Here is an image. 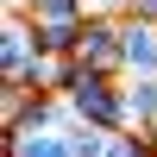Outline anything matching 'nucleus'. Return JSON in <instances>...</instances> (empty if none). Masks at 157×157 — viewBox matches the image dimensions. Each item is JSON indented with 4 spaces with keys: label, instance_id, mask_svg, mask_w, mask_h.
Returning <instances> with one entry per match:
<instances>
[{
    "label": "nucleus",
    "instance_id": "nucleus-13",
    "mask_svg": "<svg viewBox=\"0 0 157 157\" xmlns=\"http://www.w3.org/2000/svg\"><path fill=\"white\" fill-rule=\"evenodd\" d=\"M132 13H138V19H151V25H157V0H132Z\"/></svg>",
    "mask_w": 157,
    "mask_h": 157
},
{
    "label": "nucleus",
    "instance_id": "nucleus-12",
    "mask_svg": "<svg viewBox=\"0 0 157 157\" xmlns=\"http://www.w3.org/2000/svg\"><path fill=\"white\" fill-rule=\"evenodd\" d=\"M132 145H138V132H113V145H107V157H132Z\"/></svg>",
    "mask_w": 157,
    "mask_h": 157
},
{
    "label": "nucleus",
    "instance_id": "nucleus-8",
    "mask_svg": "<svg viewBox=\"0 0 157 157\" xmlns=\"http://www.w3.org/2000/svg\"><path fill=\"white\" fill-rule=\"evenodd\" d=\"M32 25H38V50L75 57V50H82V32H88V13H75V19H32Z\"/></svg>",
    "mask_w": 157,
    "mask_h": 157
},
{
    "label": "nucleus",
    "instance_id": "nucleus-5",
    "mask_svg": "<svg viewBox=\"0 0 157 157\" xmlns=\"http://www.w3.org/2000/svg\"><path fill=\"white\" fill-rule=\"evenodd\" d=\"M75 126H38V132H6V157H75Z\"/></svg>",
    "mask_w": 157,
    "mask_h": 157
},
{
    "label": "nucleus",
    "instance_id": "nucleus-7",
    "mask_svg": "<svg viewBox=\"0 0 157 157\" xmlns=\"http://www.w3.org/2000/svg\"><path fill=\"white\" fill-rule=\"evenodd\" d=\"M75 75H82V57H63V50H38V63L25 69V88H50V94H69Z\"/></svg>",
    "mask_w": 157,
    "mask_h": 157
},
{
    "label": "nucleus",
    "instance_id": "nucleus-11",
    "mask_svg": "<svg viewBox=\"0 0 157 157\" xmlns=\"http://www.w3.org/2000/svg\"><path fill=\"white\" fill-rule=\"evenodd\" d=\"M88 13H107V19H126V13H132V0H88Z\"/></svg>",
    "mask_w": 157,
    "mask_h": 157
},
{
    "label": "nucleus",
    "instance_id": "nucleus-3",
    "mask_svg": "<svg viewBox=\"0 0 157 157\" xmlns=\"http://www.w3.org/2000/svg\"><path fill=\"white\" fill-rule=\"evenodd\" d=\"M75 57L88 69H107V75H126V38H120V19L107 13H88V32H82V50Z\"/></svg>",
    "mask_w": 157,
    "mask_h": 157
},
{
    "label": "nucleus",
    "instance_id": "nucleus-4",
    "mask_svg": "<svg viewBox=\"0 0 157 157\" xmlns=\"http://www.w3.org/2000/svg\"><path fill=\"white\" fill-rule=\"evenodd\" d=\"M32 63H38V25H32V13H6V25H0V75L6 82H25Z\"/></svg>",
    "mask_w": 157,
    "mask_h": 157
},
{
    "label": "nucleus",
    "instance_id": "nucleus-6",
    "mask_svg": "<svg viewBox=\"0 0 157 157\" xmlns=\"http://www.w3.org/2000/svg\"><path fill=\"white\" fill-rule=\"evenodd\" d=\"M120 38H126V75H157V25L138 19V13H126Z\"/></svg>",
    "mask_w": 157,
    "mask_h": 157
},
{
    "label": "nucleus",
    "instance_id": "nucleus-2",
    "mask_svg": "<svg viewBox=\"0 0 157 157\" xmlns=\"http://www.w3.org/2000/svg\"><path fill=\"white\" fill-rule=\"evenodd\" d=\"M0 113H6V132H38V126H69V94H50V88H25L6 82L0 88Z\"/></svg>",
    "mask_w": 157,
    "mask_h": 157
},
{
    "label": "nucleus",
    "instance_id": "nucleus-9",
    "mask_svg": "<svg viewBox=\"0 0 157 157\" xmlns=\"http://www.w3.org/2000/svg\"><path fill=\"white\" fill-rule=\"evenodd\" d=\"M126 113H132L138 132L157 126V75H126Z\"/></svg>",
    "mask_w": 157,
    "mask_h": 157
},
{
    "label": "nucleus",
    "instance_id": "nucleus-14",
    "mask_svg": "<svg viewBox=\"0 0 157 157\" xmlns=\"http://www.w3.org/2000/svg\"><path fill=\"white\" fill-rule=\"evenodd\" d=\"M6 13H25V0H6Z\"/></svg>",
    "mask_w": 157,
    "mask_h": 157
},
{
    "label": "nucleus",
    "instance_id": "nucleus-1",
    "mask_svg": "<svg viewBox=\"0 0 157 157\" xmlns=\"http://www.w3.org/2000/svg\"><path fill=\"white\" fill-rule=\"evenodd\" d=\"M69 113L82 126H101V132H132V113H126V75H107V69H88L75 75L69 88Z\"/></svg>",
    "mask_w": 157,
    "mask_h": 157
},
{
    "label": "nucleus",
    "instance_id": "nucleus-10",
    "mask_svg": "<svg viewBox=\"0 0 157 157\" xmlns=\"http://www.w3.org/2000/svg\"><path fill=\"white\" fill-rule=\"evenodd\" d=\"M25 13L32 19H75V13H88V0H25Z\"/></svg>",
    "mask_w": 157,
    "mask_h": 157
},
{
    "label": "nucleus",
    "instance_id": "nucleus-15",
    "mask_svg": "<svg viewBox=\"0 0 157 157\" xmlns=\"http://www.w3.org/2000/svg\"><path fill=\"white\" fill-rule=\"evenodd\" d=\"M151 138H157V126H151Z\"/></svg>",
    "mask_w": 157,
    "mask_h": 157
}]
</instances>
